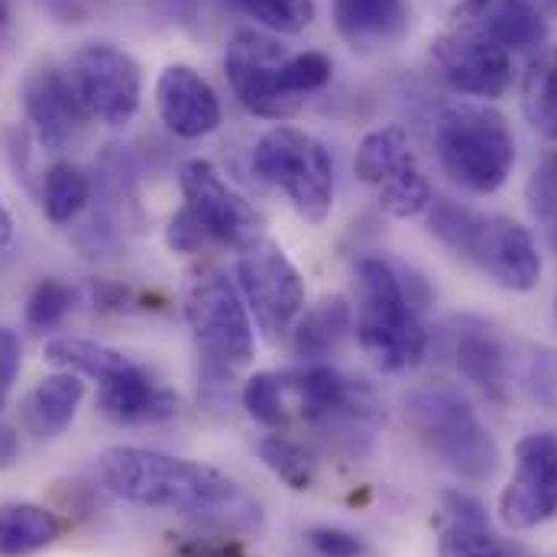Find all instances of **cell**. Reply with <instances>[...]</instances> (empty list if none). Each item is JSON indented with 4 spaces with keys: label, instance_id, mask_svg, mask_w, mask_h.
Listing matches in <instances>:
<instances>
[{
    "label": "cell",
    "instance_id": "cell-1",
    "mask_svg": "<svg viewBox=\"0 0 557 557\" xmlns=\"http://www.w3.org/2000/svg\"><path fill=\"white\" fill-rule=\"evenodd\" d=\"M101 473L121 499L143 509L195 516L227 529L260 525V503L208 463L146 447H111L101 457Z\"/></svg>",
    "mask_w": 557,
    "mask_h": 557
},
{
    "label": "cell",
    "instance_id": "cell-2",
    "mask_svg": "<svg viewBox=\"0 0 557 557\" xmlns=\"http://www.w3.org/2000/svg\"><path fill=\"white\" fill-rule=\"evenodd\" d=\"M357 285V341L367 357L386 373L416 370L428 350V334L418 321V298L403 270L383 257H363L354 267Z\"/></svg>",
    "mask_w": 557,
    "mask_h": 557
},
{
    "label": "cell",
    "instance_id": "cell-3",
    "mask_svg": "<svg viewBox=\"0 0 557 557\" xmlns=\"http://www.w3.org/2000/svg\"><path fill=\"white\" fill-rule=\"evenodd\" d=\"M428 224L441 244L480 267L496 285L509 292H532L539 285L542 257L529 227L519 221L499 214L483 218L450 201H434Z\"/></svg>",
    "mask_w": 557,
    "mask_h": 557
},
{
    "label": "cell",
    "instance_id": "cell-4",
    "mask_svg": "<svg viewBox=\"0 0 557 557\" xmlns=\"http://www.w3.org/2000/svg\"><path fill=\"white\" fill-rule=\"evenodd\" d=\"M441 169L470 195L499 191L516 165V139L506 117L483 104H450L434 121Z\"/></svg>",
    "mask_w": 557,
    "mask_h": 557
},
{
    "label": "cell",
    "instance_id": "cell-5",
    "mask_svg": "<svg viewBox=\"0 0 557 557\" xmlns=\"http://www.w3.org/2000/svg\"><path fill=\"white\" fill-rule=\"evenodd\" d=\"M418 441L454 476L486 483L499 467V444L480 421L476 409L454 389H421L406 403Z\"/></svg>",
    "mask_w": 557,
    "mask_h": 557
},
{
    "label": "cell",
    "instance_id": "cell-6",
    "mask_svg": "<svg viewBox=\"0 0 557 557\" xmlns=\"http://www.w3.org/2000/svg\"><path fill=\"white\" fill-rule=\"evenodd\" d=\"M288 389L298 396L301 412L331 450L344 457H363L373 444L380 406L367 383L344 376L334 367L314 363L301 373H285Z\"/></svg>",
    "mask_w": 557,
    "mask_h": 557
},
{
    "label": "cell",
    "instance_id": "cell-7",
    "mask_svg": "<svg viewBox=\"0 0 557 557\" xmlns=\"http://www.w3.org/2000/svg\"><path fill=\"white\" fill-rule=\"evenodd\" d=\"M253 165L270 185L282 188V195L305 221L321 224L331 214L334 159L311 134L295 127L270 131L253 149Z\"/></svg>",
    "mask_w": 557,
    "mask_h": 557
},
{
    "label": "cell",
    "instance_id": "cell-8",
    "mask_svg": "<svg viewBox=\"0 0 557 557\" xmlns=\"http://www.w3.org/2000/svg\"><path fill=\"white\" fill-rule=\"evenodd\" d=\"M185 321L221 373L253 360V324L240 288L218 270H201L185 288Z\"/></svg>",
    "mask_w": 557,
    "mask_h": 557
},
{
    "label": "cell",
    "instance_id": "cell-9",
    "mask_svg": "<svg viewBox=\"0 0 557 557\" xmlns=\"http://www.w3.org/2000/svg\"><path fill=\"white\" fill-rule=\"evenodd\" d=\"M178 185L185 195L182 214L198 227L205 244H224L234 250H247L257 240H263L260 214L247 205L244 195H237L224 182V175L211 162L188 159L178 169Z\"/></svg>",
    "mask_w": 557,
    "mask_h": 557
},
{
    "label": "cell",
    "instance_id": "cell-10",
    "mask_svg": "<svg viewBox=\"0 0 557 557\" xmlns=\"http://www.w3.org/2000/svg\"><path fill=\"white\" fill-rule=\"evenodd\" d=\"M69 78L91 121L108 127H127L139 111L143 69L121 46L88 42L69 62Z\"/></svg>",
    "mask_w": 557,
    "mask_h": 557
},
{
    "label": "cell",
    "instance_id": "cell-11",
    "mask_svg": "<svg viewBox=\"0 0 557 557\" xmlns=\"http://www.w3.org/2000/svg\"><path fill=\"white\" fill-rule=\"evenodd\" d=\"M237 282L247 308L253 311L267 337L276 341L295 327L298 314L305 311V282L278 244L263 237L253 247L240 250Z\"/></svg>",
    "mask_w": 557,
    "mask_h": 557
},
{
    "label": "cell",
    "instance_id": "cell-12",
    "mask_svg": "<svg viewBox=\"0 0 557 557\" xmlns=\"http://www.w3.org/2000/svg\"><path fill=\"white\" fill-rule=\"evenodd\" d=\"M285 62L282 46L260 33H237L224 55V72L237 101L267 121H288L301 111V98L288 95L278 82V65Z\"/></svg>",
    "mask_w": 557,
    "mask_h": 557
},
{
    "label": "cell",
    "instance_id": "cell-13",
    "mask_svg": "<svg viewBox=\"0 0 557 557\" xmlns=\"http://www.w3.org/2000/svg\"><path fill=\"white\" fill-rule=\"evenodd\" d=\"M557 512V434H525L516 447V473L499 496V519L529 532Z\"/></svg>",
    "mask_w": 557,
    "mask_h": 557
},
{
    "label": "cell",
    "instance_id": "cell-14",
    "mask_svg": "<svg viewBox=\"0 0 557 557\" xmlns=\"http://www.w3.org/2000/svg\"><path fill=\"white\" fill-rule=\"evenodd\" d=\"M431 65L441 75V82L473 98H503L512 85L509 52L457 29L431 42Z\"/></svg>",
    "mask_w": 557,
    "mask_h": 557
},
{
    "label": "cell",
    "instance_id": "cell-15",
    "mask_svg": "<svg viewBox=\"0 0 557 557\" xmlns=\"http://www.w3.org/2000/svg\"><path fill=\"white\" fill-rule=\"evenodd\" d=\"M20 98H23V111H26L29 127L36 131V139L49 152L69 149L91 121L75 85H72V78H69V72H62L55 65L29 72Z\"/></svg>",
    "mask_w": 557,
    "mask_h": 557
},
{
    "label": "cell",
    "instance_id": "cell-16",
    "mask_svg": "<svg viewBox=\"0 0 557 557\" xmlns=\"http://www.w3.org/2000/svg\"><path fill=\"white\" fill-rule=\"evenodd\" d=\"M450 29L480 36L506 52L535 49L548 36L539 7L529 0H463L450 13Z\"/></svg>",
    "mask_w": 557,
    "mask_h": 557
},
{
    "label": "cell",
    "instance_id": "cell-17",
    "mask_svg": "<svg viewBox=\"0 0 557 557\" xmlns=\"http://www.w3.org/2000/svg\"><path fill=\"white\" fill-rule=\"evenodd\" d=\"M156 108L162 124L182 139L208 137L221 124V101L191 65H169L159 75Z\"/></svg>",
    "mask_w": 557,
    "mask_h": 557
},
{
    "label": "cell",
    "instance_id": "cell-18",
    "mask_svg": "<svg viewBox=\"0 0 557 557\" xmlns=\"http://www.w3.org/2000/svg\"><path fill=\"white\" fill-rule=\"evenodd\" d=\"M437 557H532L490 529L483 506L463 493H447Z\"/></svg>",
    "mask_w": 557,
    "mask_h": 557
},
{
    "label": "cell",
    "instance_id": "cell-19",
    "mask_svg": "<svg viewBox=\"0 0 557 557\" xmlns=\"http://www.w3.org/2000/svg\"><path fill=\"white\" fill-rule=\"evenodd\" d=\"M334 26L354 52L396 46L409 29L406 0H334Z\"/></svg>",
    "mask_w": 557,
    "mask_h": 557
},
{
    "label": "cell",
    "instance_id": "cell-20",
    "mask_svg": "<svg viewBox=\"0 0 557 557\" xmlns=\"http://www.w3.org/2000/svg\"><path fill=\"white\" fill-rule=\"evenodd\" d=\"M98 406L117 424H152L178 416V396L159 386L137 363L127 373L101 383Z\"/></svg>",
    "mask_w": 557,
    "mask_h": 557
},
{
    "label": "cell",
    "instance_id": "cell-21",
    "mask_svg": "<svg viewBox=\"0 0 557 557\" xmlns=\"http://www.w3.org/2000/svg\"><path fill=\"white\" fill-rule=\"evenodd\" d=\"M85 399V383L78 373H52L39 380L23 399V428L33 437H59Z\"/></svg>",
    "mask_w": 557,
    "mask_h": 557
},
{
    "label": "cell",
    "instance_id": "cell-22",
    "mask_svg": "<svg viewBox=\"0 0 557 557\" xmlns=\"http://www.w3.org/2000/svg\"><path fill=\"white\" fill-rule=\"evenodd\" d=\"M457 370L486 396L503 403L509 386V363L503 344L486 327H463L457 334Z\"/></svg>",
    "mask_w": 557,
    "mask_h": 557
},
{
    "label": "cell",
    "instance_id": "cell-23",
    "mask_svg": "<svg viewBox=\"0 0 557 557\" xmlns=\"http://www.w3.org/2000/svg\"><path fill=\"white\" fill-rule=\"evenodd\" d=\"M350 331H354L350 305L341 295H331L318 301L311 311H305V318L292 327V347L301 360H324L347 341Z\"/></svg>",
    "mask_w": 557,
    "mask_h": 557
},
{
    "label": "cell",
    "instance_id": "cell-24",
    "mask_svg": "<svg viewBox=\"0 0 557 557\" xmlns=\"http://www.w3.org/2000/svg\"><path fill=\"white\" fill-rule=\"evenodd\" d=\"M62 535L55 512L33 503L0 506V557H29Z\"/></svg>",
    "mask_w": 557,
    "mask_h": 557
},
{
    "label": "cell",
    "instance_id": "cell-25",
    "mask_svg": "<svg viewBox=\"0 0 557 557\" xmlns=\"http://www.w3.org/2000/svg\"><path fill=\"white\" fill-rule=\"evenodd\" d=\"M409 165H416V156H412V146L403 127H380L373 134H367L360 149H357V159H354V169H357V178L367 182V185H386L389 178H396L399 172H406Z\"/></svg>",
    "mask_w": 557,
    "mask_h": 557
},
{
    "label": "cell",
    "instance_id": "cell-26",
    "mask_svg": "<svg viewBox=\"0 0 557 557\" xmlns=\"http://www.w3.org/2000/svg\"><path fill=\"white\" fill-rule=\"evenodd\" d=\"M46 360L65 373H78V376H91L98 383H108L121 373H127L134 363L95 341H82V337H55L46 344Z\"/></svg>",
    "mask_w": 557,
    "mask_h": 557
},
{
    "label": "cell",
    "instance_id": "cell-27",
    "mask_svg": "<svg viewBox=\"0 0 557 557\" xmlns=\"http://www.w3.org/2000/svg\"><path fill=\"white\" fill-rule=\"evenodd\" d=\"M91 195L88 175L72 162H55L42 182V211L52 224H72Z\"/></svg>",
    "mask_w": 557,
    "mask_h": 557
},
{
    "label": "cell",
    "instance_id": "cell-28",
    "mask_svg": "<svg viewBox=\"0 0 557 557\" xmlns=\"http://www.w3.org/2000/svg\"><path fill=\"white\" fill-rule=\"evenodd\" d=\"M525 114L535 131L557 139V49L545 52L525 78Z\"/></svg>",
    "mask_w": 557,
    "mask_h": 557
},
{
    "label": "cell",
    "instance_id": "cell-29",
    "mask_svg": "<svg viewBox=\"0 0 557 557\" xmlns=\"http://www.w3.org/2000/svg\"><path fill=\"white\" fill-rule=\"evenodd\" d=\"M519 386L535 406H542L545 412H557V347L532 344L522 350Z\"/></svg>",
    "mask_w": 557,
    "mask_h": 557
},
{
    "label": "cell",
    "instance_id": "cell-30",
    "mask_svg": "<svg viewBox=\"0 0 557 557\" xmlns=\"http://www.w3.org/2000/svg\"><path fill=\"white\" fill-rule=\"evenodd\" d=\"M257 450H260V460L292 490H308L314 483V460L301 444H295L282 434H267L257 444Z\"/></svg>",
    "mask_w": 557,
    "mask_h": 557
},
{
    "label": "cell",
    "instance_id": "cell-31",
    "mask_svg": "<svg viewBox=\"0 0 557 557\" xmlns=\"http://www.w3.org/2000/svg\"><path fill=\"white\" fill-rule=\"evenodd\" d=\"M285 393H288L285 373H257L244 386V409L267 428H282L288 418Z\"/></svg>",
    "mask_w": 557,
    "mask_h": 557
},
{
    "label": "cell",
    "instance_id": "cell-32",
    "mask_svg": "<svg viewBox=\"0 0 557 557\" xmlns=\"http://www.w3.org/2000/svg\"><path fill=\"white\" fill-rule=\"evenodd\" d=\"M428 205H431V185L418 165H409L406 172H399L396 178L380 185V208L396 221L416 218Z\"/></svg>",
    "mask_w": 557,
    "mask_h": 557
},
{
    "label": "cell",
    "instance_id": "cell-33",
    "mask_svg": "<svg viewBox=\"0 0 557 557\" xmlns=\"http://www.w3.org/2000/svg\"><path fill=\"white\" fill-rule=\"evenodd\" d=\"M234 3L244 7L267 29H276L285 36L305 33L314 20V0H234Z\"/></svg>",
    "mask_w": 557,
    "mask_h": 557
},
{
    "label": "cell",
    "instance_id": "cell-34",
    "mask_svg": "<svg viewBox=\"0 0 557 557\" xmlns=\"http://www.w3.org/2000/svg\"><path fill=\"white\" fill-rule=\"evenodd\" d=\"M331 59L324 52H298V55H285V62L278 65V82L288 95L301 98L311 95V91H321L327 82H331Z\"/></svg>",
    "mask_w": 557,
    "mask_h": 557
},
{
    "label": "cell",
    "instance_id": "cell-35",
    "mask_svg": "<svg viewBox=\"0 0 557 557\" xmlns=\"http://www.w3.org/2000/svg\"><path fill=\"white\" fill-rule=\"evenodd\" d=\"M75 288L69 282H59V278H46L36 285V292L29 295V305H26V324L36 327V331H49L55 327L72 308H75Z\"/></svg>",
    "mask_w": 557,
    "mask_h": 557
},
{
    "label": "cell",
    "instance_id": "cell-36",
    "mask_svg": "<svg viewBox=\"0 0 557 557\" xmlns=\"http://www.w3.org/2000/svg\"><path fill=\"white\" fill-rule=\"evenodd\" d=\"M529 208L542 221L557 218V152L545 156V162L529 178Z\"/></svg>",
    "mask_w": 557,
    "mask_h": 557
},
{
    "label": "cell",
    "instance_id": "cell-37",
    "mask_svg": "<svg viewBox=\"0 0 557 557\" xmlns=\"http://www.w3.org/2000/svg\"><path fill=\"white\" fill-rule=\"evenodd\" d=\"M308 545L314 548V555L321 557H367V545L363 539H357L354 532H344V529H331V525H321V529H311L308 532Z\"/></svg>",
    "mask_w": 557,
    "mask_h": 557
},
{
    "label": "cell",
    "instance_id": "cell-38",
    "mask_svg": "<svg viewBox=\"0 0 557 557\" xmlns=\"http://www.w3.org/2000/svg\"><path fill=\"white\" fill-rule=\"evenodd\" d=\"M20 360H23V350H20V337L7 327H0V409L7 406V396H10V386L20 373Z\"/></svg>",
    "mask_w": 557,
    "mask_h": 557
},
{
    "label": "cell",
    "instance_id": "cell-39",
    "mask_svg": "<svg viewBox=\"0 0 557 557\" xmlns=\"http://www.w3.org/2000/svg\"><path fill=\"white\" fill-rule=\"evenodd\" d=\"M175 557H247L237 542H182Z\"/></svg>",
    "mask_w": 557,
    "mask_h": 557
},
{
    "label": "cell",
    "instance_id": "cell-40",
    "mask_svg": "<svg viewBox=\"0 0 557 557\" xmlns=\"http://www.w3.org/2000/svg\"><path fill=\"white\" fill-rule=\"evenodd\" d=\"M20 454V441L13 434V428L0 424V467H10Z\"/></svg>",
    "mask_w": 557,
    "mask_h": 557
},
{
    "label": "cell",
    "instance_id": "cell-41",
    "mask_svg": "<svg viewBox=\"0 0 557 557\" xmlns=\"http://www.w3.org/2000/svg\"><path fill=\"white\" fill-rule=\"evenodd\" d=\"M10 234H13V221H10V214H7V208L0 205V247L10 240Z\"/></svg>",
    "mask_w": 557,
    "mask_h": 557
},
{
    "label": "cell",
    "instance_id": "cell-42",
    "mask_svg": "<svg viewBox=\"0 0 557 557\" xmlns=\"http://www.w3.org/2000/svg\"><path fill=\"white\" fill-rule=\"evenodd\" d=\"M7 20H10V0H0V29H3Z\"/></svg>",
    "mask_w": 557,
    "mask_h": 557
},
{
    "label": "cell",
    "instance_id": "cell-43",
    "mask_svg": "<svg viewBox=\"0 0 557 557\" xmlns=\"http://www.w3.org/2000/svg\"><path fill=\"white\" fill-rule=\"evenodd\" d=\"M539 3H542V7H548L552 13H557V0H539Z\"/></svg>",
    "mask_w": 557,
    "mask_h": 557
},
{
    "label": "cell",
    "instance_id": "cell-44",
    "mask_svg": "<svg viewBox=\"0 0 557 557\" xmlns=\"http://www.w3.org/2000/svg\"><path fill=\"white\" fill-rule=\"evenodd\" d=\"M552 224H555V244H557V218H555V221H552Z\"/></svg>",
    "mask_w": 557,
    "mask_h": 557
}]
</instances>
